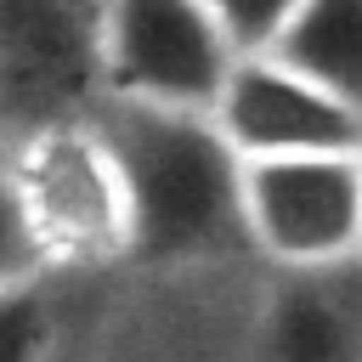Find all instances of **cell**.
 I'll return each mask as SVG.
<instances>
[{"label":"cell","instance_id":"1","mask_svg":"<svg viewBox=\"0 0 362 362\" xmlns=\"http://www.w3.org/2000/svg\"><path fill=\"white\" fill-rule=\"evenodd\" d=\"M96 119L130 181L141 260H209L249 249L243 153L221 136L215 113L102 96Z\"/></svg>","mask_w":362,"mask_h":362},{"label":"cell","instance_id":"2","mask_svg":"<svg viewBox=\"0 0 362 362\" xmlns=\"http://www.w3.org/2000/svg\"><path fill=\"white\" fill-rule=\"evenodd\" d=\"M6 170L51 272H96L136 255L130 181L96 107L17 136L6 147Z\"/></svg>","mask_w":362,"mask_h":362},{"label":"cell","instance_id":"3","mask_svg":"<svg viewBox=\"0 0 362 362\" xmlns=\"http://www.w3.org/2000/svg\"><path fill=\"white\" fill-rule=\"evenodd\" d=\"M238 57L243 51L209 0H102L96 74L113 102L209 113Z\"/></svg>","mask_w":362,"mask_h":362},{"label":"cell","instance_id":"4","mask_svg":"<svg viewBox=\"0 0 362 362\" xmlns=\"http://www.w3.org/2000/svg\"><path fill=\"white\" fill-rule=\"evenodd\" d=\"M243 221L277 272L362 266V153L243 158Z\"/></svg>","mask_w":362,"mask_h":362},{"label":"cell","instance_id":"5","mask_svg":"<svg viewBox=\"0 0 362 362\" xmlns=\"http://www.w3.org/2000/svg\"><path fill=\"white\" fill-rule=\"evenodd\" d=\"M102 0H0V153L34 124L90 113Z\"/></svg>","mask_w":362,"mask_h":362},{"label":"cell","instance_id":"6","mask_svg":"<svg viewBox=\"0 0 362 362\" xmlns=\"http://www.w3.org/2000/svg\"><path fill=\"white\" fill-rule=\"evenodd\" d=\"M215 124L243 158L283 153H362V107L300 74L277 51H243L215 96Z\"/></svg>","mask_w":362,"mask_h":362},{"label":"cell","instance_id":"7","mask_svg":"<svg viewBox=\"0 0 362 362\" xmlns=\"http://www.w3.org/2000/svg\"><path fill=\"white\" fill-rule=\"evenodd\" d=\"M345 272H283L260 322L266 362H362V300Z\"/></svg>","mask_w":362,"mask_h":362},{"label":"cell","instance_id":"8","mask_svg":"<svg viewBox=\"0 0 362 362\" xmlns=\"http://www.w3.org/2000/svg\"><path fill=\"white\" fill-rule=\"evenodd\" d=\"M272 51L362 107V0H305Z\"/></svg>","mask_w":362,"mask_h":362},{"label":"cell","instance_id":"9","mask_svg":"<svg viewBox=\"0 0 362 362\" xmlns=\"http://www.w3.org/2000/svg\"><path fill=\"white\" fill-rule=\"evenodd\" d=\"M51 294L45 277L0 288V362H45L51 356Z\"/></svg>","mask_w":362,"mask_h":362},{"label":"cell","instance_id":"10","mask_svg":"<svg viewBox=\"0 0 362 362\" xmlns=\"http://www.w3.org/2000/svg\"><path fill=\"white\" fill-rule=\"evenodd\" d=\"M45 272H51V266H45L34 232H28V215H23V204H17L11 170H6V153H0V288L34 283V277H45Z\"/></svg>","mask_w":362,"mask_h":362},{"label":"cell","instance_id":"11","mask_svg":"<svg viewBox=\"0 0 362 362\" xmlns=\"http://www.w3.org/2000/svg\"><path fill=\"white\" fill-rule=\"evenodd\" d=\"M209 6L226 23V34L238 40V51H272L305 0H209Z\"/></svg>","mask_w":362,"mask_h":362}]
</instances>
